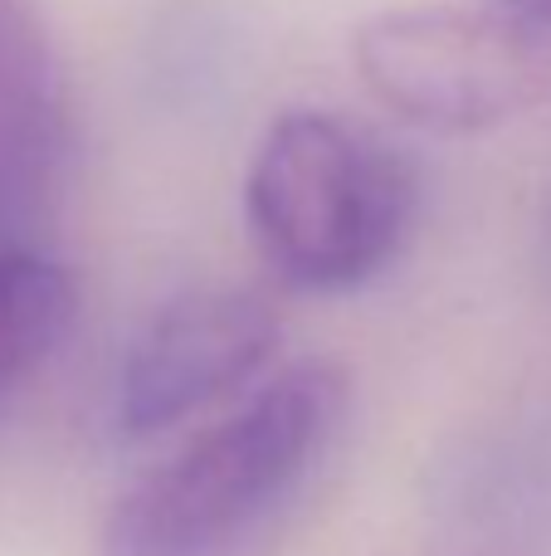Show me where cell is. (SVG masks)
Instances as JSON below:
<instances>
[{
	"instance_id": "obj_1",
	"label": "cell",
	"mask_w": 551,
	"mask_h": 556,
	"mask_svg": "<svg viewBox=\"0 0 551 556\" xmlns=\"http://www.w3.org/2000/svg\"><path fill=\"white\" fill-rule=\"evenodd\" d=\"M351 410L337 362H293L113 503L103 556H244L303 498Z\"/></svg>"
},
{
	"instance_id": "obj_2",
	"label": "cell",
	"mask_w": 551,
	"mask_h": 556,
	"mask_svg": "<svg viewBox=\"0 0 551 556\" xmlns=\"http://www.w3.org/2000/svg\"><path fill=\"white\" fill-rule=\"evenodd\" d=\"M420 186L410 162L337 113L293 108L273 117L244 172L254 250L303 293L371 283L415 230Z\"/></svg>"
},
{
	"instance_id": "obj_3",
	"label": "cell",
	"mask_w": 551,
	"mask_h": 556,
	"mask_svg": "<svg viewBox=\"0 0 551 556\" xmlns=\"http://www.w3.org/2000/svg\"><path fill=\"white\" fill-rule=\"evenodd\" d=\"M351 59L390 113L430 132H484L542 93V45L508 10H381L357 29Z\"/></svg>"
},
{
	"instance_id": "obj_4",
	"label": "cell",
	"mask_w": 551,
	"mask_h": 556,
	"mask_svg": "<svg viewBox=\"0 0 551 556\" xmlns=\"http://www.w3.org/2000/svg\"><path fill=\"white\" fill-rule=\"evenodd\" d=\"M279 352V307L254 288H191L162 303L132 337L113 386V420L152 440L230 401Z\"/></svg>"
},
{
	"instance_id": "obj_5",
	"label": "cell",
	"mask_w": 551,
	"mask_h": 556,
	"mask_svg": "<svg viewBox=\"0 0 551 556\" xmlns=\"http://www.w3.org/2000/svg\"><path fill=\"white\" fill-rule=\"evenodd\" d=\"M74 152L68 78L39 0H0V250L39 244Z\"/></svg>"
},
{
	"instance_id": "obj_6",
	"label": "cell",
	"mask_w": 551,
	"mask_h": 556,
	"mask_svg": "<svg viewBox=\"0 0 551 556\" xmlns=\"http://www.w3.org/2000/svg\"><path fill=\"white\" fill-rule=\"evenodd\" d=\"M78 313V283L39 244L0 250V401L49 362Z\"/></svg>"
},
{
	"instance_id": "obj_7",
	"label": "cell",
	"mask_w": 551,
	"mask_h": 556,
	"mask_svg": "<svg viewBox=\"0 0 551 556\" xmlns=\"http://www.w3.org/2000/svg\"><path fill=\"white\" fill-rule=\"evenodd\" d=\"M494 5L527 20V25H551V0H494Z\"/></svg>"
},
{
	"instance_id": "obj_8",
	"label": "cell",
	"mask_w": 551,
	"mask_h": 556,
	"mask_svg": "<svg viewBox=\"0 0 551 556\" xmlns=\"http://www.w3.org/2000/svg\"><path fill=\"white\" fill-rule=\"evenodd\" d=\"M547 269H551V205H547Z\"/></svg>"
}]
</instances>
